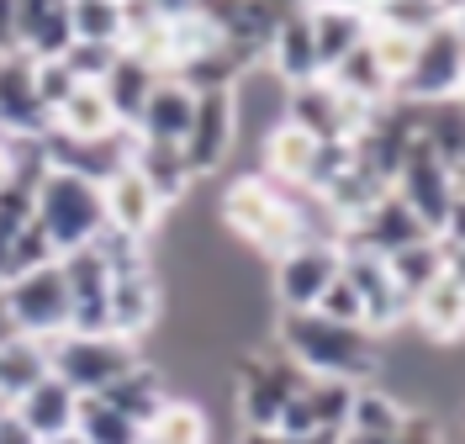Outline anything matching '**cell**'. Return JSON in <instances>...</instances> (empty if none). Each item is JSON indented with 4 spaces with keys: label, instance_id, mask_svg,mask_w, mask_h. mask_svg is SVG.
Segmentation results:
<instances>
[{
    "label": "cell",
    "instance_id": "31",
    "mask_svg": "<svg viewBox=\"0 0 465 444\" xmlns=\"http://www.w3.org/2000/svg\"><path fill=\"white\" fill-rule=\"evenodd\" d=\"M74 43H106L122 48V0H69Z\"/></svg>",
    "mask_w": 465,
    "mask_h": 444
},
{
    "label": "cell",
    "instance_id": "24",
    "mask_svg": "<svg viewBox=\"0 0 465 444\" xmlns=\"http://www.w3.org/2000/svg\"><path fill=\"white\" fill-rule=\"evenodd\" d=\"M153 85H159V74L148 69L143 59H133V54H116L112 74L101 80V95H106V106H112L116 127H138V117H143L148 95H153Z\"/></svg>",
    "mask_w": 465,
    "mask_h": 444
},
{
    "label": "cell",
    "instance_id": "34",
    "mask_svg": "<svg viewBox=\"0 0 465 444\" xmlns=\"http://www.w3.org/2000/svg\"><path fill=\"white\" fill-rule=\"evenodd\" d=\"M318 318H328V323H344V328H365V312H360V296H354V286H349L344 275L322 291V301L312 307Z\"/></svg>",
    "mask_w": 465,
    "mask_h": 444
},
{
    "label": "cell",
    "instance_id": "20",
    "mask_svg": "<svg viewBox=\"0 0 465 444\" xmlns=\"http://www.w3.org/2000/svg\"><path fill=\"white\" fill-rule=\"evenodd\" d=\"M307 22H312L322 74H333L371 37V5H307Z\"/></svg>",
    "mask_w": 465,
    "mask_h": 444
},
{
    "label": "cell",
    "instance_id": "8",
    "mask_svg": "<svg viewBox=\"0 0 465 444\" xmlns=\"http://www.w3.org/2000/svg\"><path fill=\"white\" fill-rule=\"evenodd\" d=\"M339 275H344L354 296H360V312H365V328L376 333V339H391L397 328H407L412 318V301L397 291V281H391V270L381 254L371 249H360V243H339Z\"/></svg>",
    "mask_w": 465,
    "mask_h": 444
},
{
    "label": "cell",
    "instance_id": "41",
    "mask_svg": "<svg viewBox=\"0 0 465 444\" xmlns=\"http://www.w3.org/2000/svg\"><path fill=\"white\" fill-rule=\"evenodd\" d=\"M5 48H11V5L0 0V54H5Z\"/></svg>",
    "mask_w": 465,
    "mask_h": 444
},
{
    "label": "cell",
    "instance_id": "46",
    "mask_svg": "<svg viewBox=\"0 0 465 444\" xmlns=\"http://www.w3.org/2000/svg\"><path fill=\"white\" fill-rule=\"evenodd\" d=\"M143 444H148V439H143Z\"/></svg>",
    "mask_w": 465,
    "mask_h": 444
},
{
    "label": "cell",
    "instance_id": "15",
    "mask_svg": "<svg viewBox=\"0 0 465 444\" xmlns=\"http://www.w3.org/2000/svg\"><path fill=\"white\" fill-rule=\"evenodd\" d=\"M106 307H112V333L143 344L148 333L159 328L170 301H164V286H159V275L148 265V270H133V275H112V301Z\"/></svg>",
    "mask_w": 465,
    "mask_h": 444
},
{
    "label": "cell",
    "instance_id": "1",
    "mask_svg": "<svg viewBox=\"0 0 465 444\" xmlns=\"http://www.w3.org/2000/svg\"><path fill=\"white\" fill-rule=\"evenodd\" d=\"M270 339L312 381H344V386L381 381V339L371 328L328 323L318 312H275Z\"/></svg>",
    "mask_w": 465,
    "mask_h": 444
},
{
    "label": "cell",
    "instance_id": "40",
    "mask_svg": "<svg viewBox=\"0 0 465 444\" xmlns=\"http://www.w3.org/2000/svg\"><path fill=\"white\" fill-rule=\"evenodd\" d=\"M339 444H397V439H381V434H354V429H344V434H339Z\"/></svg>",
    "mask_w": 465,
    "mask_h": 444
},
{
    "label": "cell",
    "instance_id": "38",
    "mask_svg": "<svg viewBox=\"0 0 465 444\" xmlns=\"http://www.w3.org/2000/svg\"><path fill=\"white\" fill-rule=\"evenodd\" d=\"M238 444H339V439H328V434H318V439H286V434H238Z\"/></svg>",
    "mask_w": 465,
    "mask_h": 444
},
{
    "label": "cell",
    "instance_id": "29",
    "mask_svg": "<svg viewBox=\"0 0 465 444\" xmlns=\"http://www.w3.org/2000/svg\"><path fill=\"white\" fill-rule=\"evenodd\" d=\"M148 444H212V423H206V408L191 402V397H170L164 413L143 429Z\"/></svg>",
    "mask_w": 465,
    "mask_h": 444
},
{
    "label": "cell",
    "instance_id": "39",
    "mask_svg": "<svg viewBox=\"0 0 465 444\" xmlns=\"http://www.w3.org/2000/svg\"><path fill=\"white\" fill-rule=\"evenodd\" d=\"M444 249V243H439ZM444 281H455L465 291V249H444Z\"/></svg>",
    "mask_w": 465,
    "mask_h": 444
},
{
    "label": "cell",
    "instance_id": "10",
    "mask_svg": "<svg viewBox=\"0 0 465 444\" xmlns=\"http://www.w3.org/2000/svg\"><path fill=\"white\" fill-rule=\"evenodd\" d=\"M238 148V117H232V90H202L196 95V117H191V138L180 143V159L191 180H217L223 164Z\"/></svg>",
    "mask_w": 465,
    "mask_h": 444
},
{
    "label": "cell",
    "instance_id": "12",
    "mask_svg": "<svg viewBox=\"0 0 465 444\" xmlns=\"http://www.w3.org/2000/svg\"><path fill=\"white\" fill-rule=\"evenodd\" d=\"M74 43L69 27V0H11V48L32 64L64 59Z\"/></svg>",
    "mask_w": 465,
    "mask_h": 444
},
{
    "label": "cell",
    "instance_id": "19",
    "mask_svg": "<svg viewBox=\"0 0 465 444\" xmlns=\"http://www.w3.org/2000/svg\"><path fill=\"white\" fill-rule=\"evenodd\" d=\"M407 323L418 328V339H423L429 350H460L465 344V291L455 281L439 275L434 286L412 301V318H407Z\"/></svg>",
    "mask_w": 465,
    "mask_h": 444
},
{
    "label": "cell",
    "instance_id": "27",
    "mask_svg": "<svg viewBox=\"0 0 465 444\" xmlns=\"http://www.w3.org/2000/svg\"><path fill=\"white\" fill-rule=\"evenodd\" d=\"M412 413L397 391L386 386H354V402H349V429L354 434H381V439H397L402 418Z\"/></svg>",
    "mask_w": 465,
    "mask_h": 444
},
{
    "label": "cell",
    "instance_id": "6",
    "mask_svg": "<svg viewBox=\"0 0 465 444\" xmlns=\"http://www.w3.org/2000/svg\"><path fill=\"white\" fill-rule=\"evenodd\" d=\"M465 95V43L450 27V11L444 22L418 37V54H412V69L402 74V85L391 101L402 106H439V101H460Z\"/></svg>",
    "mask_w": 465,
    "mask_h": 444
},
{
    "label": "cell",
    "instance_id": "43",
    "mask_svg": "<svg viewBox=\"0 0 465 444\" xmlns=\"http://www.w3.org/2000/svg\"><path fill=\"white\" fill-rule=\"evenodd\" d=\"M455 191H460V196H465V159H460V164H455Z\"/></svg>",
    "mask_w": 465,
    "mask_h": 444
},
{
    "label": "cell",
    "instance_id": "42",
    "mask_svg": "<svg viewBox=\"0 0 465 444\" xmlns=\"http://www.w3.org/2000/svg\"><path fill=\"white\" fill-rule=\"evenodd\" d=\"M450 27H455V37L465 43V5H450Z\"/></svg>",
    "mask_w": 465,
    "mask_h": 444
},
{
    "label": "cell",
    "instance_id": "37",
    "mask_svg": "<svg viewBox=\"0 0 465 444\" xmlns=\"http://www.w3.org/2000/svg\"><path fill=\"white\" fill-rule=\"evenodd\" d=\"M0 444H43V439H37L27 423L11 413V408H0Z\"/></svg>",
    "mask_w": 465,
    "mask_h": 444
},
{
    "label": "cell",
    "instance_id": "28",
    "mask_svg": "<svg viewBox=\"0 0 465 444\" xmlns=\"http://www.w3.org/2000/svg\"><path fill=\"white\" fill-rule=\"evenodd\" d=\"M386 270H391L397 291H402L407 301H418V296L444 275V249H439V238H423V243H412V249L386 254Z\"/></svg>",
    "mask_w": 465,
    "mask_h": 444
},
{
    "label": "cell",
    "instance_id": "7",
    "mask_svg": "<svg viewBox=\"0 0 465 444\" xmlns=\"http://www.w3.org/2000/svg\"><path fill=\"white\" fill-rule=\"evenodd\" d=\"M371 101H354L333 85L328 74L307 80V85H286V122L302 127L312 143H349L360 138V127L371 122Z\"/></svg>",
    "mask_w": 465,
    "mask_h": 444
},
{
    "label": "cell",
    "instance_id": "9",
    "mask_svg": "<svg viewBox=\"0 0 465 444\" xmlns=\"http://www.w3.org/2000/svg\"><path fill=\"white\" fill-rule=\"evenodd\" d=\"M333 281H339V243H312V238H302L291 254H281V260L270 265L275 312H312Z\"/></svg>",
    "mask_w": 465,
    "mask_h": 444
},
{
    "label": "cell",
    "instance_id": "2",
    "mask_svg": "<svg viewBox=\"0 0 465 444\" xmlns=\"http://www.w3.org/2000/svg\"><path fill=\"white\" fill-rule=\"evenodd\" d=\"M212 217L223 222V233H232L249 249V260H270V265H275L281 254H291V249L302 243V228H296V212H291L286 191H275L260 170L232 175L228 185L217 191Z\"/></svg>",
    "mask_w": 465,
    "mask_h": 444
},
{
    "label": "cell",
    "instance_id": "32",
    "mask_svg": "<svg viewBox=\"0 0 465 444\" xmlns=\"http://www.w3.org/2000/svg\"><path fill=\"white\" fill-rule=\"evenodd\" d=\"M302 397H307V408H312L318 434L339 439V434L349 429V402H354V386H344V381H307V386H302Z\"/></svg>",
    "mask_w": 465,
    "mask_h": 444
},
{
    "label": "cell",
    "instance_id": "26",
    "mask_svg": "<svg viewBox=\"0 0 465 444\" xmlns=\"http://www.w3.org/2000/svg\"><path fill=\"white\" fill-rule=\"evenodd\" d=\"M133 170L153 185V196L164 202V212L180 207V202H191V170H185V159H180V148H153V143H138L133 148Z\"/></svg>",
    "mask_w": 465,
    "mask_h": 444
},
{
    "label": "cell",
    "instance_id": "16",
    "mask_svg": "<svg viewBox=\"0 0 465 444\" xmlns=\"http://www.w3.org/2000/svg\"><path fill=\"white\" fill-rule=\"evenodd\" d=\"M264 69L281 80V85H307L318 80L322 64H318V43H312V22L302 5H286L281 22L270 32V48H264Z\"/></svg>",
    "mask_w": 465,
    "mask_h": 444
},
{
    "label": "cell",
    "instance_id": "5",
    "mask_svg": "<svg viewBox=\"0 0 465 444\" xmlns=\"http://www.w3.org/2000/svg\"><path fill=\"white\" fill-rule=\"evenodd\" d=\"M0 318H5V333H27V339H58L69 333V318H74V301H69V286H64V270L43 265L32 275H16L0 286Z\"/></svg>",
    "mask_w": 465,
    "mask_h": 444
},
{
    "label": "cell",
    "instance_id": "17",
    "mask_svg": "<svg viewBox=\"0 0 465 444\" xmlns=\"http://www.w3.org/2000/svg\"><path fill=\"white\" fill-rule=\"evenodd\" d=\"M423 238H434V233H429V228H423V222H418L402 202H397V191H386L376 207H371L344 233V243H360V249H371V254H381V260H386V254L412 249V243H423Z\"/></svg>",
    "mask_w": 465,
    "mask_h": 444
},
{
    "label": "cell",
    "instance_id": "30",
    "mask_svg": "<svg viewBox=\"0 0 465 444\" xmlns=\"http://www.w3.org/2000/svg\"><path fill=\"white\" fill-rule=\"evenodd\" d=\"M74 434H80L85 444H143V429H138V423H127L116 408H106L101 397H80Z\"/></svg>",
    "mask_w": 465,
    "mask_h": 444
},
{
    "label": "cell",
    "instance_id": "33",
    "mask_svg": "<svg viewBox=\"0 0 465 444\" xmlns=\"http://www.w3.org/2000/svg\"><path fill=\"white\" fill-rule=\"evenodd\" d=\"M116 54H122V48H106V43H69V54H64L58 64H64L80 85H101V80L112 74Z\"/></svg>",
    "mask_w": 465,
    "mask_h": 444
},
{
    "label": "cell",
    "instance_id": "25",
    "mask_svg": "<svg viewBox=\"0 0 465 444\" xmlns=\"http://www.w3.org/2000/svg\"><path fill=\"white\" fill-rule=\"evenodd\" d=\"M48 127H54L58 138H80V143H85V138L116 133V117H112V106H106V95H101V85H74Z\"/></svg>",
    "mask_w": 465,
    "mask_h": 444
},
{
    "label": "cell",
    "instance_id": "44",
    "mask_svg": "<svg viewBox=\"0 0 465 444\" xmlns=\"http://www.w3.org/2000/svg\"><path fill=\"white\" fill-rule=\"evenodd\" d=\"M54 444H85V439H80V434H64V439H54Z\"/></svg>",
    "mask_w": 465,
    "mask_h": 444
},
{
    "label": "cell",
    "instance_id": "13",
    "mask_svg": "<svg viewBox=\"0 0 465 444\" xmlns=\"http://www.w3.org/2000/svg\"><path fill=\"white\" fill-rule=\"evenodd\" d=\"M0 133L5 138H43L48 112L37 106V64L16 48L0 54Z\"/></svg>",
    "mask_w": 465,
    "mask_h": 444
},
{
    "label": "cell",
    "instance_id": "45",
    "mask_svg": "<svg viewBox=\"0 0 465 444\" xmlns=\"http://www.w3.org/2000/svg\"><path fill=\"white\" fill-rule=\"evenodd\" d=\"M455 418H460V429H465V402H460V408H455Z\"/></svg>",
    "mask_w": 465,
    "mask_h": 444
},
{
    "label": "cell",
    "instance_id": "21",
    "mask_svg": "<svg viewBox=\"0 0 465 444\" xmlns=\"http://www.w3.org/2000/svg\"><path fill=\"white\" fill-rule=\"evenodd\" d=\"M174 391H170V381L159 376V365L153 360H138L122 381H112L106 391H101V402L106 408H116V413L127 418V423H138V429H148L153 418L164 413V402H170Z\"/></svg>",
    "mask_w": 465,
    "mask_h": 444
},
{
    "label": "cell",
    "instance_id": "22",
    "mask_svg": "<svg viewBox=\"0 0 465 444\" xmlns=\"http://www.w3.org/2000/svg\"><path fill=\"white\" fill-rule=\"evenodd\" d=\"M11 413L22 418V423H27V429H32V434H37L43 444H54V439H64V434H74V413H80V397H74L69 386L58 381V376H48V381L32 386L27 397H22V402L11 408Z\"/></svg>",
    "mask_w": 465,
    "mask_h": 444
},
{
    "label": "cell",
    "instance_id": "3",
    "mask_svg": "<svg viewBox=\"0 0 465 444\" xmlns=\"http://www.w3.org/2000/svg\"><path fill=\"white\" fill-rule=\"evenodd\" d=\"M32 222L37 233L54 243V254H74V249H90L95 233L106 228V207H101V185H90L80 175H64V170H48L37 196H32Z\"/></svg>",
    "mask_w": 465,
    "mask_h": 444
},
{
    "label": "cell",
    "instance_id": "35",
    "mask_svg": "<svg viewBox=\"0 0 465 444\" xmlns=\"http://www.w3.org/2000/svg\"><path fill=\"white\" fill-rule=\"evenodd\" d=\"M74 85H80V80H74V74H69L58 59L37 64V106L48 112V122H54V112L69 101V90H74Z\"/></svg>",
    "mask_w": 465,
    "mask_h": 444
},
{
    "label": "cell",
    "instance_id": "18",
    "mask_svg": "<svg viewBox=\"0 0 465 444\" xmlns=\"http://www.w3.org/2000/svg\"><path fill=\"white\" fill-rule=\"evenodd\" d=\"M191 117H196V90H185L180 80H159L133 133H138V143L180 148L191 138Z\"/></svg>",
    "mask_w": 465,
    "mask_h": 444
},
{
    "label": "cell",
    "instance_id": "14",
    "mask_svg": "<svg viewBox=\"0 0 465 444\" xmlns=\"http://www.w3.org/2000/svg\"><path fill=\"white\" fill-rule=\"evenodd\" d=\"M101 207H106V228L138 238V243H148V238L164 228V202L153 196V185H148L133 164L116 170V175L101 185Z\"/></svg>",
    "mask_w": 465,
    "mask_h": 444
},
{
    "label": "cell",
    "instance_id": "23",
    "mask_svg": "<svg viewBox=\"0 0 465 444\" xmlns=\"http://www.w3.org/2000/svg\"><path fill=\"white\" fill-rule=\"evenodd\" d=\"M48 344L27 333H0V408H16L37 381H48Z\"/></svg>",
    "mask_w": 465,
    "mask_h": 444
},
{
    "label": "cell",
    "instance_id": "4",
    "mask_svg": "<svg viewBox=\"0 0 465 444\" xmlns=\"http://www.w3.org/2000/svg\"><path fill=\"white\" fill-rule=\"evenodd\" d=\"M138 360H143V344H133L122 333H58V339H48V370L74 397H101Z\"/></svg>",
    "mask_w": 465,
    "mask_h": 444
},
{
    "label": "cell",
    "instance_id": "36",
    "mask_svg": "<svg viewBox=\"0 0 465 444\" xmlns=\"http://www.w3.org/2000/svg\"><path fill=\"white\" fill-rule=\"evenodd\" d=\"M439 243L444 249H465V196L455 191V202H450V212H444V222H439Z\"/></svg>",
    "mask_w": 465,
    "mask_h": 444
},
{
    "label": "cell",
    "instance_id": "11",
    "mask_svg": "<svg viewBox=\"0 0 465 444\" xmlns=\"http://www.w3.org/2000/svg\"><path fill=\"white\" fill-rule=\"evenodd\" d=\"M391 191H397V202H402L429 233H439L444 212H450V202H455V170L418 138L412 153H407V164L397 170V180H391Z\"/></svg>",
    "mask_w": 465,
    "mask_h": 444
}]
</instances>
